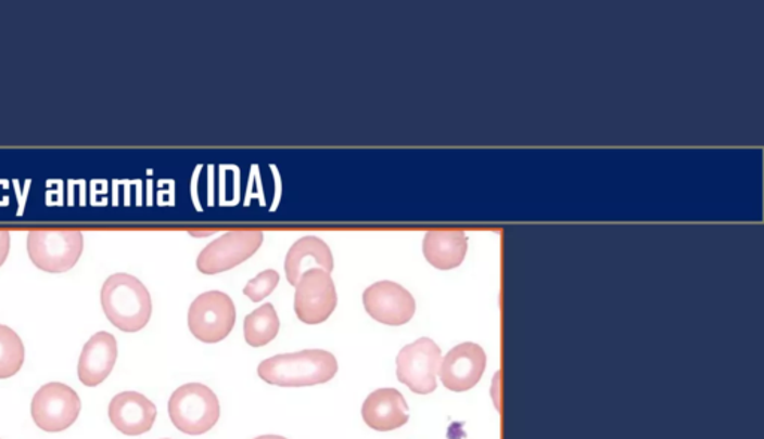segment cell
Masks as SVG:
<instances>
[{
  "instance_id": "obj_1",
  "label": "cell",
  "mask_w": 764,
  "mask_h": 439,
  "mask_svg": "<svg viewBox=\"0 0 764 439\" xmlns=\"http://www.w3.org/2000/svg\"><path fill=\"white\" fill-rule=\"evenodd\" d=\"M257 373L263 382L272 386L324 385L338 374V361L328 350H302L265 359L258 365Z\"/></svg>"
},
{
  "instance_id": "obj_2",
  "label": "cell",
  "mask_w": 764,
  "mask_h": 439,
  "mask_svg": "<svg viewBox=\"0 0 764 439\" xmlns=\"http://www.w3.org/2000/svg\"><path fill=\"white\" fill-rule=\"evenodd\" d=\"M103 313L123 333H139L149 325L153 301L149 289L135 275L117 273L103 283Z\"/></svg>"
},
{
  "instance_id": "obj_3",
  "label": "cell",
  "mask_w": 764,
  "mask_h": 439,
  "mask_svg": "<svg viewBox=\"0 0 764 439\" xmlns=\"http://www.w3.org/2000/svg\"><path fill=\"white\" fill-rule=\"evenodd\" d=\"M167 409L175 428L191 437L209 432L221 416L217 395L202 383L178 387L170 397Z\"/></svg>"
},
{
  "instance_id": "obj_4",
  "label": "cell",
  "mask_w": 764,
  "mask_h": 439,
  "mask_svg": "<svg viewBox=\"0 0 764 439\" xmlns=\"http://www.w3.org/2000/svg\"><path fill=\"white\" fill-rule=\"evenodd\" d=\"M82 249L84 237L78 230H34L27 235L30 261L46 273L60 274L74 269Z\"/></svg>"
},
{
  "instance_id": "obj_5",
  "label": "cell",
  "mask_w": 764,
  "mask_h": 439,
  "mask_svg": "<svg viewBox=\"0 0 764 439\" xmlns=\"http://www.w3.org/2000/svg\"><path fill=\"white\" fill-rule=\"evenodd\" d=\"M237 323L233 299L221 290L199 295L189 309V328L205 345H217L229 337Z\"/></svg>"
},
{
  "instance_id": "obj_6",
  "label": "cell",
  "mask_w": 764,
  "mask_h": 439,
  "mask_svg": "<svg viewBox=\"0 0 764 439\" xmlns=\"http://www.w3.org/2000/svg\"><path fill=\"white\" fill-rule=\"evenodd\" d=\"M441 362V347L432 338H418L412 345L405 346L397 354V378L413 393L435 392Z\"/></svg>"
},
{
  "instance_id": "obj_7",
  "label": "cell",
  "mask_w": 764,
  "mask_h": 439,
  "mask_svg": "<svg viewBox=\"0 0 764 439\" xmlns=\"http://www.w3.org/2000/svg\"><path fill=\"white\" fill-rule=\"evenodd\" d=\"M81 399L72 387L63 383H48L35 393L31 417L35 425L46 432H62L77 422Z\"/></svg>"
},
{
  "instance_id": "obj_8",
  "label": "cell",
  "mask_w": 764,
  "mask_h": 439,
  "mask_svg": "<svg viewBox=\"0 0 764 439\" xmlns=\"http://www.w3.org/2000/svg\"><path fill=\"white\" fill-rule=\"evenodd\" d=\"M263 233L257 230L230 231L209 243L199 254L196 266L202 274L225 273L241 266L260 249Z\"/></svg>"
},
{
  "instance_id": "obj_9",
  "label": "cell",
  "mask_w": 764,
  "mask_h": 439,
  "mask_svg": "<svg viewBox=\"0 0 764 439\" xmlns=\"http://www.w3.org/2000/svg\"><path fill=\"white\" fill-rule=\"evenodd\" d=\"M336 306V286L328 271L308 270L298 279L294 294V311L298 321L318 325L332 317Z\"/></svg>"
},
{
  "instance_id": "obj_10",
  "label": "cell",
  "mask_w": 764,
  "mask_h": 439,
  "mask_svg": "<svg viewBox=\"0 0 764 439\" xmlns=\"http://www.w3.org/2000/svg\"><path fill=\"white\" fill-rule=\"evenodd\" d=\"M364 306L373 321L390 326L406 325L416 314V299L399 283H373L364 293Z\"/></svg>"
},
{
  "instance_id": "obj_11",
  "label": "cell",
  "mask_w": 764,
  "mask_h": 439,
  "mask_svg": "<svg viewBox=\"0 0 764 439\" xmlns=\"http://www.w3.org/2000/svg\"><path fill=\"white\" fill-rule=\"evenodd\" d=\"M487 357L483 347L475 343H463L448 351L441 362L442 385L451 392H468L483 377Z\"/></svg>"
},
{
  "instance_id": "obj_12",
  "label": "cell",
  "mask_w": 764,
  "mask_h": 439,
  "mask_svg": "<svg viewBox=\"0 0 764 439\" xmlns=\"http://www.w3.org/2000/svg\"><path fill=\"white\" fill-rule=\"evenodd\" d=\"M107 416L115 429L127 437H139L153 429L157 409L149 398L138 392L115 395L110 402Z\"/></svg>"
},
{
  "instance_id": "obj_13",
  "label": "cell",
  "mask_w": 764,
  "mask_h": 439,
  "mask_svg": "<svg viewBox=\"0 0 764 439\" xmlns=\"http://www.w3.org/2000/svg\"><path fill=\"white\" fill-rule=\"evenodd\" d=\"M361 417L368 428L378 432L400 429L409 421L408 404L404 395L393 387L378 389L365 399Z\"/></svg>"
},
{
  "instance_id": "obj_14",
  "label": "cell",
  "mask_w": 764,
  "mask_h": 439,
  "mask_svg": "<svg viewBox=\"0 0 764 439\" xmlns=\"http://www.w3.org/2000/svg\"><path fill=\"white\" fill-rule=\"evenodd\" d=\"M117 357L118 347L114 335L105 331L94 334L84 346L79 357V382L87 387L101 385L113 373Z\"/></svg>"
},
{
  "instance_id": "obj_15",
  "label": "cell",
  "mask_w": 764,
  "mask_h": 439,
  "mask_svg": "<svg viewBox=\"0 0 764 439\" xmlns=\"http://www.w3.org/2000/svg\"><path fill=\"white\" fill-rule=\"evenodd\" d=\"M334 267L332 250L328 243L316 235L298 238L285 257V275L290 285L296 286L298 279L308 270L321 269L332 273Z\"/></svg>"
},
{
  "instance_id": "obj_16",
  "label": "cell",
  "mask_w": 764,
  "mask_h": 439,
  "mask_svg": "<svg viewBox=\"0 0 764 439\" xmlns=\"http://www.w3.org/2000/svg\"><path fill=\"white\" fill-rule=\"evenodd\" d=\"M424 258L437 270L460 267L468 254V237L460 230H435L424 235Z\"/></svg>"
},
{
  "instance_id": "obj_17",
  "label": "cell",
  "mask_w": 764,
  "mask_h": 439,
  "mask_svg": "<svg viewBox=\"0 0 764 439\" xmlns=\"http://www.w3.org/2000/svg\"><path fill=\"white\" fill-rule=\"evenodd\" d=\"M280 319L272 305H263L254 310L244 321V337L246 345L263 347L269 345L280 333Z\"/></svg>"
},
{
  "instance_id": "obj_18",
  "label": "cell",
  "mask_w": 764,
  "mask_h": 439,
  "mask_svg": "<svg viewBox=\"0 0 764 439\" xmlns=\"http://www.w3.org/2000/svg\"><path fill=\"white\" fill-rule=\"evenodd\" d=\"M26 350L20 335L10 326L0 325V380L11 378L22 370Z\"/></svg>"
},
{
  "instance_id": "obj_19",
  "label": "cell",
  "mask_w": 764,
  "mask_h": 439,
  "mask_svg": "<svg viewBox=\"0 0 764 439\" xmlns=\"http://www.w3.org/2000/svg\"><path fill=\"white\" fill-rule=\"evenodd\" d=\"M278 283H280V274L275 270H265L256 277L251 279L246 286L244 287L245 297H249L253 302H260L266 297L277 289Z\"/></svg>"
},
{
  "instance_id": "obj_20",
  "label": "cell",
  "mask_w": 764,
  "mask_h": 439,
  "mask_svg": "<svg viewBox=\"0 0 764 439\" xmlns=\"http://www.w3.org/2000/svg\"><path fill=\"white\" fill-rule=\"evenodd\" d=\"M11 234L10 231L0 230V267L5 263L8 255H10Z\"/></svg>"
},
{
  "instance_id": "obj_21",
  "label": "cell",
  "mask_w": 764,
  "mask_h": 439,
  "mask_svg": "<svg viewBox=\"0 0 764 439\" xmlns=\"http://www.w3.org/2000/svg\"><path fill=\"white\" fill-rule=\"evenodd\" d=\"M254 439H286V438L280 437V435H262V437H257Z\"/></svg>"
}]
</instances>
